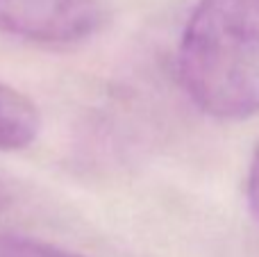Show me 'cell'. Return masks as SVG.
<instances>
[{"instance_id":"6da1fadb","label":"cell","mask_w":259,"mask_h":257,"mask_svg":"<svg viewBox=\"0 0 259 257\" xmlns=\"http://www.w3.org/2000/svg\"><path fill=\"white\" fill-rule=\"evenodd\" d=\"M178 71L209 116L259 114V0H200L182 30Z\"/></svg>"},{"instance_id":"7a4b0ae2","label":"cell","mask_w":259,"mask_h":257,"mask_svg":"<svg viewBox=\"0 0 259 257\" xmlns=\"http://www.w3.org/2000/svg\"><path fill=\"white\" fill-rule=\"evenodd\" d=\"M105 23L103 0H0V32L36 44H80Z\"/></svg>"},{"instance_id":"3957f363","label":"cell","mask_w":259,"mask_h":257,"mask_svg":"<svg viewBox=\"0 0 259 257\" xmlns=\"http://www.w3.org/2000/svg\"><path fill=\"white\" fill-rule=\"evenodd\" d=\"M41 112L23 91L0 80V153H16L36 141Z\"/></svg>"},{"instance_id":"277c9868","label":"cell","mask_w":259,"mask_h":257,"mask_svg":"<svg viewBox=\"0 0 259 257\" xmlns=\"http://www.w3.org/2000/svg\"><path fill=\"white\" fill-rule=\"evenodd\" d=\"M0 257H82L36 237L0 232Z\"/></svg>"},{"instance_id":"5b68a950","label":"cell","mask_w":259,"mask_h":257,"mask_svg":"<svg viewBox=\"0 0 259 257\" xmlns=\"http://www.w3.org/2000/svg\"><path fill=\"white\" fill-rule=\"evenodd\" d=\"M248 205L255 221L259 223V146L252 155L250 171H248Z\"/></svg>"},{"instance_id":"8992f818","label":"cell","mask_w":259,"mask_h":257,"mask_svg":"<svg viewBox=\"0 0 259 257\" xmlns=\"http://www.w3.org/2000/svg\"><path fill=\"white\" fill-rule=\"evenodd\" d=\"M12 203H14V198H12V191H9L7 187L3 185V180H0V212H5V209H9V207H12Z\"/></svg>"}]
</instances>
